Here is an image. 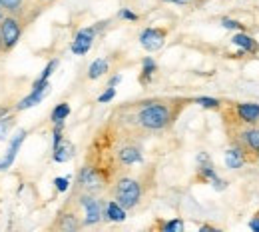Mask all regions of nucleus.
<instances>
[{
	"label": "nucleus",
	"mask_w": 259,
	"mask_h": 232,
	"mask_svg": "<svg viewBox=\"0 0 259 232\" xmlns=\"http://www.w3.org/2000/svg\"><path fill=\"white\" fill-rule=\"evenodd\" d=\"M188 98H146L130 102L116 112L118 124L130 134H156L174 126Z\"/></svg>",
	"instance_id": "f257e3e1"
},
{
	"label": "nucleus",
	"mask_w": 259,
	"mask_h": 232,
	"mask_svg": "<svg viewBox=\"0 0 259 232\" xmlns=\"http://www.w3.org/2000/svg\"><path fill=\"white\" fill-rule=\"evenodd\" d=\"M231 146H237L247 162H257L259 158V124H233L226 126Z\"/></svg>",
	"instance_id": "f03ea898"
},
{
	"label": "nucleus",
	"mask_w": 259,
	"mask_h": 232,
	"mask_svg": "<svg viewBox=\"0 0 259 232\" xmlns=\"http://www.w3.org/2000/svg\"><path fill=\"white\" fill-rule=\"evenodd\" d=\"M142 194H144V188L140 180L132 176H120L112 186V198L118 204H122L126 210L136 208L142 200Z\"/></svg>",
	"instance_id": "7ed1b4c3"
},
{
	"label": "nucleus",
	"mask_w": 259,
	"mask_h": 232,
	"mask_svg": "<svg viewBox=\"0 0 259 232\" xmlns=\"http://www.w3.org/2000/svg\"><path fill=\"white\" fill-rule=\"evenodd\" d=\"M226 126L237 124H259V102H237L224 114Z\"/></svg>",
	"instance_id": "20e7f679"
},
{
	"label": "nucleus",
	"mask_w": 259,
	"mask_h": 232,
	"mask_svg": "<svg viewBox=\"0 0 259 232\" xmlns=\"http://www.w3.org/2000/svg\"><path fill=\"white\" fill-rule=\"evenodd\" d=\"M78 184V192H88V194H100L106 188V176L102 174V170L96 166L84 164L78 172L76 178Z\"/></svg>",
	"instance_id": "39448f33"
},
{
	"label": "nucleus",
	"mask_w": 259,
	"mask_h": 232,
	"mask_svg": "<svg viewBox=\"0 0 259 232\" xmlns=\"http://www.w3.org/2000/svg\"><path fill=\"white\" fill-rule=\"evenodd\" d=\"M106 24H110V20H102V22H96V24H92V26L80 28V30L76 32V36H74L72 44H70V50H72L76 56L88 54L90 48H92V44H94V40H96L98 32H102V30L106 28Z\"/></svg>",
	"instance_id": "423d86ee"
},
{
	"label": "nucleus",
	"mask_w": 259,
	"mask_h": 232,
	"mask_svg": "<svg viewBox=\"0 0 259 232\" xmlns=\"http://www.w3.org/2000/svg\"><path fill=\"white\" fill-rule=\"evenodd\" d=\"M78 206L84 210V226H96L98 222L104 220V200L96 198V194L78 192Z\"/></svg>",
	"instance_id": "0eeeda50"
},
{
	"label": "nucleus",
	"mask_w": 259,
	"mask_h": 232,
	"mask_svg": "<svg viewBox=\"0 0 259 232\" xmlns=\"http://www.w3.org/2000/svg\"><path fill=\"white\" fill-rule=\"evenodd\" d=\"M22 32H24V24H22L20 16L6 14L2 18V22H0V38H2V44H4V52H10L20 42Z\"/></svg>",
	"instance_id": "6e6552de"
},
{
	"label": "nucleus",
	"mask_w": 259,
	"mask_h": 232,
	"mask_svg": "<svg viewBox=\"0 0 259 232\" xmlns=\"http://www.w3.org/2000/svg\"><path fill=\"white\" fill-rule=\"evenodd\" d=\"M195 160H197V178H199V180L209 182L215 190H226L227 182L224 180V178L218 176L215 166H213V162H211V158H209L207 152H199Z\"/></svg>",
	"instance_id": "1a4fd4ad"
},
{
	"label": "nucleus",
	"mask_w": 259,
	"mask_h": 232,
	"mask_svg": "<svg viewBox=\"0 0 259 232\" xmlns=\"http://www.w3.org/2000/svg\"><path fill=\"white\" fill-rule=\"evenodd\" d=\"M165 38H167V30L165 28L150 26V28H144L142 30V34H140V44L148 52H158L160 48H163Z\"/></svg>",
	"instance_id": "9d476101"
},
{
	"label": "nucleus",
	"mask_w": 259,
	"mask_h": 232,
	"mask_svg": "<svg viewBox=\"0 0 259 232\" xmlns=\"http://www.w3.org/2000/svg\"><path fill=\"white\" fill-rule=\"evenodd\" d=\"M82 226H84V222H82L78 210H76V208H70V204L58 214L56 222L52 224V228H58V230H62V232H76V230H80Z\"/></svg>",
	"instance_id": "9b49d317"
},
{
	"label": "nucleus",
	"mask_w": 259,
	"mask_h": 232,
	"mask_svg": "<svg viewBox=\"0 0 259 232\" xmlns=\"http://www.w3.org/2000/svg\"><path fill=\"white\" fill-rule=\"evenodd\" d=\"M26 130L24 128H20L18 132L12 136V140L8 142V150H6V154L0 158V172H4V170H8L12 162H14V158H16V154H18V150L22 148V144H24V140H26Z\"/></svg>",
	"instance_id": "f8f14e48"
},
{
	"label": "nucleus",
	"mask_w": 259,
	"mask_h": 232,
	"mask_svg": "<svg viewBox=\"0 0 259 232\" xmlns=\"http://www.w3.org/2000/svg\"><path fill=\"white\" fill-rule=\"evenodd\" d=\"M118 156V162L122 166H132V164H140L144 160V154H142V148L136 144V142H126L118 148L116 152Z\"/></svg>",
	"instance_id": "ddd939ff"
},
{
	"label": "nucleus",
	"mask_w": 259,
	"mask_h": 232,
	"mask_svg": "<svg viewBox=\"0 0 259 232\" xmlns=\"http://www.w3.org/2000/svg\"><path fill=\"white\" fill-rule=\"evenodd\" d=\"M34 0H0V6L6 10V14H14L20 16L24 20V16L30 12Z\"/></svg>",
	"instance_id": "4468645a"
},
{
	"label": "nucleus",
	"mask_w": 259,
	"mask_h": 232,
	"mask_svg": "<svg viewBox=\"0 0 259 232\" xmlns=\"http://www.w3.org/2000/svg\"><path fill=\"white\" fill-rule=\"evenodd\" d=\"M231 42H233V46H237V48H241L245 54H259V42L253 38V36H249V34L243 32H235L233 34V38H231Z\"/></svg>",
	"instance_id": "2eb2a0df"
},
{
	"label": "nucleus",
	"mask_w": 259,
	"mask_h": 232,
	"mask_svg": "<svg viewBox=\"0 0 259 232\" xmlns=\"http://www.w3.org/2000/svg\"><path fill=\"white\" fill-rule=\"evenodd\" d=\"M126 216H128V210L122 204H118L114 198L104 202V220H108V222H124Z\"/></svg>",
	"instance_id": "dca6fc26"
},
{
	"label": "nucleus",
	"mask_w": 259,
	"mask_h": 232,
	"mask_svg": "<svg viewBox=\"0 0 259 232\" xmlns=\"http://www.w3.org/2000/svg\"><path fill=\"white\" fill-rule=\"evenodd\" d=\"M74 152H76L74 144L64 138L58 146H54V148H52V160H54V162H58V164H64V162H68V160H72V158H74Z\"/></svg>",
	"instance_id": "f3484780"
},
{
	"label": "nucleus",
	"mask_w": 259,
	"mask_h": 232,
	"mask_svg": "<svg viewBox=\"0 0 259 232\" xmlns=\"http://www.w3.org/2000/svg\"><path fill=\"white\" fill-rule=\"evenodd\" d=\"M224 160H226V166L229 170H239L241 166L247 162V160H245V154H243L237 146H229V148H227Z\"/></svg>",
	"instance_id": "a211bd4d"
},
{
	"label": "nucleus",
	"mask_w": 259,
	"mask_h": 232,
	"mask_svg": "<svg viewBox=\"0 0 259 232\" xmlns=\"http://www.w3.org/2000/svg\"><path fill=\"white\" fill-rule=\"evenodd\" d=\"M48 92H50V88H44V90H32L28 96H24V98L16 104V110H28V108H32V106H36V104H40L42 100L46 98V94H48Z\"/></svg>",
	"instance_id": "6ab92c4d"
},
{
	"label": "nucleus",
	"mask_w": 259,
	"mask_h": 232,
	"mask_svg": "<svg viewBox=\"0 0 259 232\" xmlns=\"http://www.w3.org/2000/svg\"><path fill=\"white\" fill-rule=\"evenodd\" d=\"M156 70H158V64H156V60L152 58V56H146L144 60H142V72H140V84H150L152 82V78H154V74H156Z\"/></svg>",
	"instance_id": "aec40b11"
},
{
	"label": "nucleus",
	"mask_w": 259,
	"mask_h": 232,
	"mask_svg": "<svg viewBox=\"0 0 259 232\" xmlns=\"http://www.w3.org/2000/svg\"><path fill=\"white\" fill-rule=\"evenodd\" d=\"M110 70V60L108 58H96L92 64H90V68H88V78L90 80H98V78H102L106 72Z\"/></svg>",
	"instance_id": "412c9836"
},
{
	"label": "nucleus",
	"mask_w": 259,
	"mask_h": 232,
	"mask_svg": "<svg viewBox=\"0 0 259 232\" xmlns=\"http://www.w3.org/2000/svg\"><path fill=\"white\" fill-rule=\"evenodd\" d=\"M70 112H72V108H70V104H68V102H60V104H56V106H54V110H52V114H50L52 124H54V122H64L66 118L70 116Z\"/></svg>",
	"instance_id": "4be33fe9"
},
{
	"label": "nucleus",
	"mask_w": 259,
	"mask_h": 232,
	"mask_svg": "<svg viewBox=\"0 0 259 232\" xmlns=\"http://www.w3.org/2000/svg\"><path fill=\"white\" fill-rule=\"evenodd\" d=\"M186 228L182 218H174V220H163L160 222V230L162 232H182Z\"/></svg>",
	"instance_id": "5701e85b"
},
{
	"label": "nucleus",
	"mask_w": 259,
	"mask_h": 232,
	"mask_svg": "<svg viewBox=\"0 0 259 232\" xmlns=\"http://www.w3.org/2000/svg\"><path fill=\"white\" fill-rule=\"evenodd\" d=\"M195 104H199L201 108H207V110H220L222 108V100L211 98V96H197L194 98Z\"/></svg>",
	"instance_id": "b1692460"
},
{
	"label": "nucleus",
	"mask_w": 259,
	"mask_h": 232,
	"mask_svg": "<svg viewBox=\"0 0 259 232\" xmlns=\"http://www.w3.org/2000/svg\"><path fill=\"white\" fill-rule=\"evenodd\" d=\"M220 24L226 28V30H235V32H243L245 30V24L243 22H239V20H235V18H220Z\"/></svg>",
	"instance_id": "393cba45"
},
{
	"label": "nucleus",
	"mask_w": 259,
	"mask_h": 232,
	"mask_svg": "<svg viewBox=\"0 0 259 232\" xmlns=\"http://www.w3.org/2000/svg\"><path fill=\"white\" fill-rule=\"evenodd\" d=\"M12 126H14V116H10V114L6 116V114H4V116L0 118V142L6 140V134L10 132Z\"/></svg>",
	"instance_id": "a878e982"
},
{
	"label": "nucleus",
	"mask_w": 259,
	"mask_h": 232,
	"mask_svg": "<svg viewBox=\"0 0 259 232\" xmlns=\"http://www.w3.org/2000/svg\"><path fill=\"white\" fill-rule=\"evenodd\" d=\"M114 96H116V88L106 86V90L98 96V102H100V104H108V102H112V100H114Z\"/></svg>",
	"instance_id": "bb28decb"
},
{
	"label": "nucleus",
	"mask_w": 259,
	"mask_h": 232,
	"mask_svg": "<svg viewBox=\"0 0 259 232\" xmlns=\"http://www.w3.org/2000/svg\"><path fill=\"white\" fill-rule=\"evenodd\" d=\"M54 188H56L58 192H66V190L70 188V178H68V176H58V178H54Z\"/></svg>",
	"instance_id": "cd10ccee"
},
{
	"label": "nucleus",
	"mask_w": 259,
	"mask_h": 232,
	"mask_svg": "<svg viewBox=\"0 0 259 232\" xmlns=\"http://www.w3.org/2000/svg\"><path fill=\"white\" fill-rule=\"evenodd\" d=\"M56 67H58V60H56V58H54V60H50V62L46 64V68L42 70V74H40L38 78H40V80H48V78L52 76V72L56 70Z\"/></svg>",
	"instance_id": "c85d7f7f"
},
{
	"label": "nucleus",
	"mask_w": 259,
	"mask_h": 232,
	"mask_svg": "<svg viewBox=\"0 0 259 232\" xmlns=\"http://www.w3.org/2000/svg\"><path fill=\"white\" fill-rule=\"evenodd\" d=\"M165 4H176V6H199L205 0H162Z\"/></svg>",
	"instance_id": "c756f323"
},
{
	"label": "nucleus",
	"mask_w": 259,
	"mask_h": 232,
	"mask_svg": "<svg viewBox=\"0 0 259 232\" xmlns=\"http://www.w3.org/2000/svg\"><path fill=\"white\" fill-rule=\"evenodd\" d=\"M118 18H122V20H130V22H136V20H140V16H138L136 12H132L130 8H122V10L118 12Z\"/></svg>",
	"instance_id": "7c9ffc66"
},
{
	"label": "nucleus",
	"mask_w": 259,
	"mask_h": 232,
	"mask_svg": "<svg viewBox=\"0 0 259 232\" xmlns=\"http://www.w3.org/2000/svg\"><path fill=\"white\" fill-rule=\"evenodd\" d=\"M122 82V74H114L110 80H108V86H112V88H116L118 84Z\"/></svg>",
	"instance_id": "2f4dec72"
},
{
	"label": "nucleus",
	"mask_w": 259,
	"mask_h": 232,
	"mask_svg": "<svg viewBox=\"0 0 259 232\" xmlns=\"http://www.w3.org/2000/svg\"><path fill=\"white\" fill-rule=\"evenodd\" d=\"M249 228L253 232H259V216H253V218L249 220Z\"/></svg>",
	"instance_id": "473e14b6"
},
{
	"label": "nucleus",
	"mask_w": 259,
	"mask_h": 232,
	"mask_svg": "<svg viewBox=\"0 0 259 232\" xmlns=\"http://www.w3.org/2000/svg\"><path fill=\"white\" fill-rule=\"evenodd\" d=\"M4 16H6V10L0 6V22H2V18H4Z\"/></svg>",
	"instance_id": "72a5a7b5"
},
{
	"label": "nucleus",
	"mask_w": 259,
	"mask_h": 232,
	"mask_svg": "<svg viewBox=\"0 0 259 232\" xmlns=\"http://www.w3.org/2000/svg\"><path fill=\"white\" fill-rule=\"evenodd\" d=\"M4 54V44H2V38H0V56Z\"/></svg>",
	"instance_id": "f704fd0d"
},
{
	"label": "nucleus",
	"mask_w": 259,
	"mask_h": 232,
	"mask_svg": "<svg viewBox=\"0 0 259 232\" xmlns=\"http://www.w3.org/2000/svg\"><path fill=\"white\" fill-rule=\"evenodd\" d=\"M40 2H52V0H40Z\"/></svg>",
	"instance_id": "c9c22d12"
},
{
	"label": "nucleus",
	"mask_w": 259,
	"mask_h": 232,
	"mask_svg": "<svg viewBox=\"0 0 259 232\" xmlns=\"http://www.w3.org/2000/svg\"><path fill=\"white\" fill-rule=\"evenodd\" d=\"M257 164H259V158H257Z\"/></svg>",
	"instance_id": "e433bc0d"
}]
</instances>
